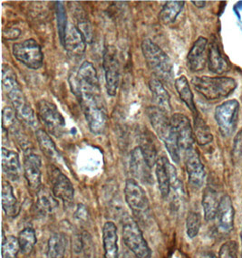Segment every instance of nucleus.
<instances>
[{
    "instance_id": "1",
    "label": "nucleus",
    "mask_w": 242,
    "mask_h": 258,
    "mask_svg": "<svg viewBox=\"0 0 242 258\" xmlns=\"http://www.w3.org/2000/svg\"><path fill=\"white\" fill-rule=\"evenodd\" d=\"M75 93L78 95L90 131L93 134H102L107 124L108 117L100 89L78 88Z\"/></svg>"
},
{
    "instance_id": "2",
    "label": "nucleus",
    "mask_w": 242,
    "mask_h": 258,
    "mask_svg": "<svg viewBox=\"0 0 242 258\" xmlns=\"http://www.w3.org/2000/svg\"><path fill=\"white\" fill-rule=\"evenodd\" d=\"M146 113L153 130L165 144L171 159L178 164L180 160V148L168 114L156 106L148 107Z\"/></svg>"
},
{
    "instance_id": "3",
    "label": "nucleus",
    "mask_w": 242,
    "mask_h": 258,
    "mask_svg": "<svg viewBox=\"0 0 242 258\" xmlns=\"http://www.w3.org/2000/svg\"><path fill=\"white\" fill-rule=\"evenodd\" d=\"M192 85L208 101H218L229 97L237 88V83L230 77L194 76Z\"/></svg>"
},
{
    "instance_id": "4",
    "label": "nucleus",
    "mask_w": 242,
    "mask_h": 258,
    "mask_svg": "<svg viewBox=\"0 0 242 258\" xmlns=\"http://www.w3.org/2000/svg\"><path fill=\"white\" fill-rule=\"evenodd\" d=\"M142 52L147 66L155 76L166 82L172 78L171 60L159 45L151 39H144L142 43Z\"/></svg>"
},
{
    "instance_id": "5",
    "label": "nucleus",
    "mask_w": 242,
    "mask_h": 258,
    "mask_svg": "<svg viewBox=\"0 0 242 258\" xmlns=\"http://www.w3.org/2000/svg\"><path fill=\"white\" fill-rule=\"evenodd\" d=\"M123 238L125 244L136 258H151L152 252L143 236L137 223L132 218L125 219L123 224Z\"/></svg>"
},
{
    "instance_id": "6",
    "label": "nucleus",
    "mask_w": 242,
    "mask_h": 258,
    "mask_svg": "<svg viewBox=\"0 0 242 258\" xmlns=\"http://www.w3.org/2000/svg\"><path fill=\"white\" fill-rule=\"evenodd\" d=\"M12 53L18 62L30 69L37 70L43 66L44 53L39 44L34 39H27L22 43L15 44L12 47Z\"/></svg>"
},
{
    "instance_id": "7",
    "label": "nucleus",
    "mask_w": 242,
    "mask_h": 258,
    "mask_svg": "<svg viewBox=\"0 0 242 258\" xmlns=\"http://www.w3.org/2000/svg\"><path fill=\"white\" fill-rule=\"evenodd\" d=\"M103 69L108 94L115 96L121 83V68L116 48L112 45H107L103 52Z\"/></svg>"
},
{
    "instance_id": "8",
    "label": "nucleus",
    "mask_w": 242,
    "mask_h": 258,
    "mask_svg": "<svg viewBox=\"0 0 242 258\" xmlns=\"http://www.w3.org/2000/svg\"><path fill=\"white\" fill-rule=\"evenodd\" d=\"M239 103L237 100H229L217 107L215 120L220 134L229 137L234 134L238 125Z\"/></svg>"
},
{
    "instance_id": "9",
    "label": "nucleus",
    "mask_w": 242,
    "mask_h": 258,
    "mask_svg": "<svg viewBox=\"0 0 242 258\" xmlns=\"http://www.w3.org/2000/svg\"><path fill=\"white\" fill-rule=\"evenodd\" d=\"M37 115L50 134L60 137L65 132L66 121L57 107L46 100H40L37 103Z\"/></svg>"
},
{
    "instance_id": "10",
    "label": "nucleus",
    "mask_w": 242,
    "mask_h": 258,
    "mask_svg": "<svg viewBox=\"0 0 242 258\" xmlns=\"http://www.w3.org/2000/svg\"><path fill=\"white\" fill-rule=\"evenodd\" d=\"M155 166L158 184L162 198L169 196L171 187L175 190L182 188V183L178 178L176 169L173 165L170 164L166 157H161L158 159Z\"/></svg>"
},
{
    "instance_id": "11",
    "label": "nucleus",
    "mask_w": 242,
    "mask_h": 258,
    "mask_svg": "<svg viewBox=\"0 0 242 258\" xmlns=\"http://www.w3.org/2000/svg\"><path fill=\"white\" fill-rule=\"evenodd\" d=\"M125 196L127 205L137 215L145 214L149 209L148 198L143 187L135 179H127L125 187Z\"/></svg>"
},
{
    "instance_id": "12",
    "label": "nucleus",
    "mask_w": 242,
    "mask_h": 258,
    "mask_svg": "<svg viewBox=\"0 0 242 258\" xmlns=\"http://www.w3.org/2000/svg\"><path fill=\"white\" fill-rule=\"evenodd\" d=\"M170 123L176 134L180 150L186 152L193 148L194 134L188 118L182 113H175L170 118Z\"/></svg>"
},
{
    "instance_id": "13",
    "label": "nucleus",
    "mask_w": 242,
    "mask_h": 258,
    "mask_svg": "<svg viewBox=\"0 0 242 258\" xmlns=\"http://www.w3.org/2000/svg\"><path fill=\"white\" fill-rule=\"evenodd\" d=\"M185 167L188 174L189 183L195 188H201L205 179V169L194 148L185 152Z\"/></svg>"
},
{
    "instance_id": "14",
    "label": "nucleus",
    "mask_w": 242,
    "mask_h": 258,
    "mask_svg": "<svg viewBox=\"0 0 242 258\" xmlns=\"http://www.w3.org/2000/svg\"><path fill=\"white\" fill-rule=\"evenodd\" d=\"M42 160L39 156L28 152L24 159V174L27 184L32 190L38 192L42 184Z\"/></svg>"
},
{
    "instance_id": "15",
    "label": "nucleus",
    "mask_w": 242,
    "mask_h": 258,
    "mask_svg": "<svg viewBox=\"0 0 242 258\" xmlns=\"http://www.w3.org/2000/svg\"><path fill=\"white\" fill-rule=\"evenodd\" d=\"M208 40L205 37L200 36L194 42L187 56V63L190 70L200 72L205 68L208 63Z\"/></svg>"
},
{
    "instance_id": "16",
    "label": "nucleus",
    "mask_w": 242,
    "mask_h": 258,
    "mask_svg": "<svg viewBox=\"0 0 242 258\" xmlns=\"http://www.w3.org/2000/svg\"><path fill=\"white\" fill-rule=\"evenodd\" d=\"M62 45L67 52L74 57H79L83 55L86 48V42L82 33L77 27H75L70 23L67 27Z\"/></svg>"
},
{
    "instance_id": "17",
    "label": "nucleus",
    "mask_w": 242,
    "mask_h": 258,
    "mask_svg": "<svg viewBox=\"0 0 242 258\" xmlns=\"http://www.w3.org/2000/svg\"><path fill=\"white\" fill-rule=\"evenodd\" d=\"M151 169L144 160V155L141 151V148L135 147L131 152L130 171L135 178H138L142 182L152 183L153 177L151 173Z\"/></svg>"
},
{
    "instance_id": "18",
    "label": "nucleus",
    "mask_w": 242,
    "mask_h": 258,
    "mask_svg": "<svg viewBox=\"0 0 242 258\" xmlns=\"http://www.w3.org/2000/svg\"><path fill=\"white\" fill-rule=\"evenodd\" d=\"M218 225L220 230L224 233H230L234 228V210L232 200L229 195H224L220 200V204L217 212Z\"/></svg>"
},
{
    "instance_id": "19",
    "label": "nucleus",
    "mask_w": 242,
    "mask_h": 258,
    "mask_svg": "<svg viewBox=\"0 0 242 258\" xmlns=\"http://www.w3.org/2000/svg\"><path fill=\"white\" fill-rule=\"evenodd\" d=\"M52 189L54 197L65 202H70L74 198V187L69 178L58 169L54 168L52 171Z\"/></svg>"
},
{
    "instance_id": "20",
    "label": "nucleus",
    "mask_w": 242,
    "mask_h": 258,
    "mask_svg": "<svg viewBox=\"0 0 242 258\" xmlns=\"http://www.w3.org/2000/svg\"><path fill=\"white\" fill-rule=\"evenodd\" d=\"M73 87L74 91L80 87L100 89L97 72L91 62L86 61L81 64L76 79L73 81Z\"/></svg>"
},
{
    "instance_id": "21",
    "label": "nucleus",
    "mask_w": 242,
    "mask_h": 258,
    "mask_svg": "<svg viewBox=\"0 0 242 258\" xmlns=\"http://www.w3.org/2000/svg\"><path fill=\"white\" fill-rule=\"evenodd\" d=\"M208 67L212 73L222 75L229 70V63L222 55L220 45L216 40L211 41L208 47Z\"/></svg>"
},
{
    "instance_id": "22",
    "label": "nucleus",
    "mask_w": 242,
    "mask_h": 258,
    "mask_svg": "<svg viewBox=\"0 0 242 258\" xmlns=\"http://www.w3.org/2000/svg\"><path fill=\"white\" fill-rule=\"evenodd\" d=\"M149 87L152 93L153 102L156 107L161 111H164L166 114H169L171 112L170 94L164 88L161 81L157 78L151 79L149 82Z\"/></svg>"
},
{
    "instance_id": "23",
    "label": "nucleus",
    "mask_w": 242,
    "mask_h": 258,
    "mask_svg": "<svg viewBox=\"0 0 242 258\" xmlns=\"http://www.w3.org/2000/svg\"><path fill=\"white\" fill-rule=\"evenodd\" d=\"M10 102L13 105L14 110L16 111L18 120H21L24 123L29 125L31 127H35L37 124L35 111L32 109L30 104L27 103V99L25 97L24 94L11 99Z\"/></svg>"
},
{
    "instance_id": "24",
    "label": "nucleus",
    "mask_w": 242,
    "mask_h": 258,
    "mask_svg": "<svg viewBox=\"0 0 242 258\" xmlns=\"http://www.w3.org/2000/svg\"><path fill=\"white\" fill-rule=\"evenodd\" d=\"M104 258H118L117 227L113 222H106L103 228Z\"/></svg>"
},
{
    "instance_id": "25",
    "label": "nucleus",
    "mask_w": 242,
    "mask_h": 258,
    "mask_svg": "<svg viewBox=\"0 0 242 258\" xmlns=\"http://www.w3.org/2000/svg\"><path fill=\"white\" fill-rule=\"evenodd\" d=\"M2 169L8 178L12 180H17L19 178L21 171V166L18 153L10 150L2 148L1 150Z\"/></svg>"
},
{
    "instance_id": "26",
    "label": "nucleus",
    "mask_w": 242,
    "mask_h": 258,
    "mask_svg": "<svg viewBox=\"0 0 242 258\" xmlns=\"http://www.w3.org/2000/svg\"><path fill=\"white\" fill-rule=\"evenodd\" d=\"M219 204L220 201L217 192L212 187H207L202 195V207L205 220L211 221L217 217Z\"/></svg>"
},
{
    "instance_id": "27",
    "label": "nucleus",
    "mask_w": 242,
    "mask_h": 258,
    "mask_svg": "<svg viewBox=\"0 0 242 258\" xmlns=\"http://www.w3.org/2000/svg\"><path fill=\"white\" fill-rule=\"evenodd\" d=\"M139 147L150 168H153L157 162V148L154 143V139L152 137V134L149 131L142 134L140 139Z\"/></svg>"
},
{
    "instance_id": "28",
    "label": "nucleus",
    "mask_w": 242,
    "mask_h": 258,
    "mask_svg": "<svg viewBox=\"0 0 242 258\" xmlns=\"http://www.w3.org/2000/svg\"><path fill=\"white\" fill-rule=\"evenodd\" d=\"M2 208L7 216L15 218L19 213V205L16 197L14 196L13 188L8 181L2 183Z\"/></svg>"
},
{
    "instance_id": "29",
    "label": "nucleus",
    "mask_w": 242,
    "mask_h": 258,
    "mask_svg": "<svg viewBox=\"0 0 242 258\" xmlns=\"http://www.w3.org/2000/svg\"><path fill=\"white\" fill-rule=\"evenodd\" d=\"M175 88L179 94V98L182 99V101L186 104V106L188 107L190 111L193 112V115L196 116L199 114L193 100V92L189 85L188 80L185 76H179V78L175 80Z\"/></svg>"
},
{
    "instance_id": "30",
    "label": "nucleus",
    "mask_w": 242,
    "mask_h": 258,
    "mask_svg": "<svg viewBox=\"0 0 242 258\" xmlns=\"http://www.w3.org/2000/svg\"><path fill=\"white\" fill-rule=\"evenodd\" d=\"M36 139L39 144L41 151L44 152L46 157L53 160H59L60 154L56 148L53 139L50 137L49 134L45 130L38 129L36 132Z\"/></svg>"
},
{
    "instance_id": "31",
    "label": "nucleus",
    "mask_w": 242,
    "mask_h": 258,
    "mask_svg": "<svg viewBox=\"0 0 242 258\" xmlns=\"http://www.w3.org/2000/svg\"><path fill=\"white\" fill-rule=\"evenodd\" d=\"M184 7V1H167L165 5L162 7L159 15L160 21L164 25H170L171 23L174 22L182 12Z\"/></svg>"
},
{
    "instance_id": "32",
    "label": "nucleus",
    "mask_w": 242,
    "mask_h": 258,
    "mask_svg": "<svg viewBox=\"0 0 242 258\" xmlns=\"http://www.w3.org/2000/svg\"><path fill=\"white\" fill-rule=\"evenodd\" d=\"M194 138L197 141V143L201 146H205L211 143L213 140V136L211 130L206 122L201 116L197 114L194 116V128H193Z\"/></svg>"
},
{
    "instance_id": "33",
    "label": "nucleus",
    "mask_w": 242,
    "mask_h": 258,
    "mask_svg": "<svg viewBox=\"0 0 242 258\" xmlns=\"http://www.w3.org/2000/svg\"><path fill=\"white\" fill-rule=\"evenodd\" d=\"M66 252V239L62 234H54L48 241V258H64Z\"/></svg>"
},
{
    "instance_id": "34",
    "label": "nucleus",
    "mask_w": 242,
    "mask_h": 258,
    "mask_svg": "<svg viewBox=\"0 0 242 258\" xmlns=\"http://www.w3.org/2000/svg\"><path fill=\"white\" fill-rule=\"evenodd\" d=\"M36 236L35 230L31 227L25 228L20 232L18 236V242L20 245V250L24 254H29L36 244Z\"/></svg>"
},
{
    "instance_id": "35",
    "label": "nucleus",
    "mask_w": 242,
    "mask_h": 258,
    "mask_svg": "<svg viewBox=\"0 0 242 258\" xmlns=\"http://www.w3.org/2000/svg\"><path fill=\"white\" fill-rule=\"evenodd\" d=\"M37 193V208L42 213L53 212L58 207L57 201L54 200L52 195H50L49 192L40 189Z\"/></svg>"
},
{
    "instance_id": "36",
    "label": "nucleus",
    "mask_w": 242,
    "mask_h": 258,
    "mask_svg": "<svg viewBox=\"0 0 242 258\" xmlns=\"http://www.w3.org/2000/svg\"><path fill=\"white\" fill-rule=\"evenodd\" d=\"M20 249L18 238L15 236H3L2 258H15Z\"/></svg>"
},
{
    "instance_id": "37",
    "label": "nucleus",
    "mask_w": 242,
    "mask_h": 258,
    "mask_svg": "<svg viewBox=\"0 0 242 258\" xmlns=\"http://www.w3.org/2000/svg\"><path fill=\"white\" fill-rule=\"evenodd\" d=\"M55 11H56V18H57V27H58L59 36L61 43H63L66 30L68 27V17H67V11L64 6L62 1L55 2Z\"/></svg>"
},
{
    "instance_id": "38",
    "label": "nucleus",
    "mask_w": 242,
    "mask_h": 258,
    "mask_svg": "<svg viewBox=\"0 0 242 258\" xmlns=\"http://www.w3.org/2000/svg\"><path fill=\"white\" fill-rule=\"evenodd\" d=\"M202 225L201 216L196 212H190L186 219V233L190 238L197 236Z\"/></svg>"
},
{
    "instance_id": "39",
    "label": "nucleus",
    "mask_w": 242,
    "mask_h": 258,
    "mask_svg": "<svg viewBox=\"0 0 242 258\" xmlns=\"http://www.w3.org/2000/svg\"><path fill=\"white\" fill-rule=\"evenodd\" d=\"M238 245L236 241L230 240L221 245L218 258H238Z\"/></svg>"
},
{
    "instance_id": "40",
    "label": "nucleus",
    "mask_w": 242,
    "mask_h": 258,
    "mask_svg": "<svg viewBox=\"0 0 242 258\" xmlns=\"http://www.w3.org/2000/svg\"><path fill=\"white\" fill-rule=\"evenodd\" d=\"M17 118L16 111L10 107H6L2 111V128L8 130L15 124V120Z\"/></svg>"
},
{
    "instance_id": "41",
    "label": "nucleus",
    "mask_w": 242,
    "mask_h": 258,
    "mask_svg": "<svg viewBox=\"0 0 242 258\" xmlns=\"http://www.w3.org/2000/svg\"><path fill=\"white\" fill-rule=\"evenodd\" d=\"M232 158L236 164L242 163V130L239 131L234 139Z\"/></svg>"
},
{
    "instance_id": "42",
    "label": "nucleus",
    "mask_w": 242,
    "mask_h": 258,
    "mask_svg": "<svg viewBox=\"0 0 242 258\" xmlns=\"http://www.w3.org/2000/svg\"><path fill=\"white\" fill-rule=\"evenodd\" d=\"M77 28L79 29V31L82 33V35L85 38V42L91 44L93 41V29L87 21H81L78 23V27Z\"/></svg>"
},
{
    "instance_id": "43",
    "label": "nucleus",
    "mask_w": 242,
    "mask_h": 258,
    "mask_svg": "<svg viewBox=\"0 0 242 258\" xmlns=\"http://www.w3.org/2000/svg\"><path fill=\"white\" fill-rule=\"evenodd\" d=\"M20 33L21 31L18 28H12V29H9L7 32H4L3 37L8 40H15L19 36Z\"/></svg>"
},
{
    "instance_id": "44",
    "label": "nucleus",
    "mask_w": 242,
    "mask_h": 258,
    "mask_svg": "<svg viewBox=\"0 0 242 258\" xmlns=\"http://www.w3.org/2000/svg\"><path fill=\"white\" fill-rule=\"evenodd\" d=\"M201 258H217L215 254L212 252H205L202 254Z\"/></svg>"
},
{
    "instance_id": "45",
    "label": "nucleus",
    "mask_w": 242,
    "mask_h": 258,
    "mask_svg": "<svg viewBox=\"0 0 242 258\" xmlns=\"http://www.w3.org/2000/svg\"><path fill=\"white\" fill-rule=\"evenodd\" d=\"M192 3L195 5L197 8H203L206 5L205 1H192Z\"/></svg>"
},
{
    "instance_id": "46",
    "label": "nucleus",
    "mask_w": 242,
    "mask_h": 258,
    "mask_svg": "<svg viewBox=\"0 0 242 258\" xmlns=\"http://www.w3.org/2000/svg\"><path fill=\"white\" fill-rule=\"evenodd\" d=\"M122 258H133V256L129 253H126V254H123Z\"/></svg>"
},
{
    "instance_id": "47",
    "label": "nucleus",
    "mask_w": 242,
    "mask_h": 258,
    "mask_svg": "<svg viewBox=\"0 0 242 258\" xmlns=\"http://www.w3.org/2000/svg\"><path fill=\"white\" fill-rule=\"evenodd\" d=\"M240 240H241V245H242V229H241V233H240ZM241 258H242V250H241Z\"/></svg>"
}]
</instances>
